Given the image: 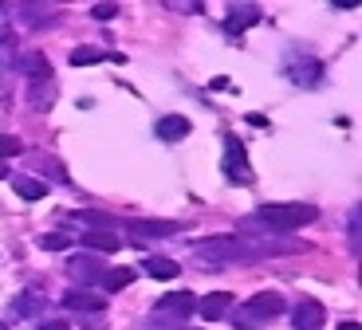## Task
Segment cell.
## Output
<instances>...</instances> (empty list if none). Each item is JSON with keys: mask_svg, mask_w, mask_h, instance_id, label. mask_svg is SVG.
Listing matches in <instances>:
<instances>
[{"mask_svg": "<svg viewBox=\"0 0 362 330\" xmlns=\"http://www.w3.org/2000/svg\"><path fill=\"white\" fill-rule=\"evenodd\" d=\"M197 311H201V319H225L228 311H233V295L228 291H213V295H205V299H201L197 303Z\"/></svg>", "mask_w": 362, "mask_h": 330, "instance_id": "ba28073f", "label": "cell"}, {"mask_svg": "<svg viewBox=\"0 0 362 330\" xmlns=\"http://www.w3.org/2000/svg\"><path fill=\"white\" fill-rule=\"evenodd\" d=\"M40 244H44L47 252H64V248H67V244H71V240H67L64 232H52V236H44V240H40Z\"/></svg>", "mask_w": 362, "mask_h": 330, "instance_id": "44dd1931", "label": "cell"}, {"mask_svg": "<svg viewBox=\"0 0 362 330\" xmlns=\"http://www.w3.org/2000/svg\"><path fill=\"white\" fill-rule=\"evenodd\" d=\"M83 248L87 252H118L115 232H83Z\"/></svg>", "mask_w": 362, "mask_h": 330, "instance_id": "2e32d148", "label": "cell"}, {"mask_svg": "<svg viewBox=\"0 0 362 330\" xmlns=\"http://www.w3.org/2000/svg\"><path fill=\"white\" fill-rule=\"evenodd\" d=\"M225 173H228V181H240V185H248V181H252V170H248V158H245V146L236 142L233 134L225 138Z\"/></svg>", "mask_w": 362, "mask_h": 330, "instance_id": "3957f363", "label": "cell"}, {"mask_svg": "<svg viewBox=\"0 0 362 330\" xmlns=\"http://www.w3.org/2000/svg\"><path fill=\"white\" fill-rule=\"evenodd\" d=\"M64 307L67 311H103V295H95V291H87V287H71V291L64 295Z\"/></svg>", "mask_w": 362, "mask_h": 330, "instance_id": "9c48e42d", "label": "cell"}, {"mask_svg": "<svg viewBox=\"0 0 362 330\" xmlns=\"http://www.w3.org/2000/svg\"><path fill=\"white\" fill-rule=\"evenodd\" d=\"M12 189H16V196H24V201H44V193H47L44 181L24 177V173H16V177H12Z\"/></svg>", "mask_w": 362, "mask_h": 330, "instance_id": "9a60e30c", "label": "cell"}, {"mask_svg": "<svg viewBox=\"0 0 362 330\" xmlns=\"http://www.w3.org/2000/svg\"><path fill=\"white\" fill-rule=\"evenodd\" d=\"M90 16H95V20H115L118 16V4H95Z\"/></svg>", "mask_w": 362, "mask_h": 330, "instance_id": "7402d4cb", "label": "cell"}, {"mask_svg": "<svg viewBox=\"0 0 362 330\" xmlns=\"http://www.w3.org/2000/svg\"><path fill=\"white\" fill-rule=\"evenodd\" d=\"M0 177H8V170H4V165H0Z\"/></svg>", "mask_w": 362, "mask_h": 330, "instance_id": "d4e9b609", "label": "cell"}, {"mask_svg": "<svg viewBox=\"0 0 362 330\" xmlns=\"http://www.w3.org/2000/svg\"><path fill=\"white\" fill-rule=\"evenodd\" d=\"M20 138H12V134H0V165H4V158H20Z\"/></svg>", "mask_w": 362, "mask_h": 330, "instance_id": "ffe728a7", "label": "cell"}, {"mask_svg": "<svg viewBox=\"0 0 362 330\" xmlns=\"http://www.w3.org/2000/svg\"><path fill=\"white\" fill-rule=\"evenodd\" d=\"M339 330H358V322H354V319H346V322H339Z\"/></svg>", "mask_w": 362, "mask_h": 330, "instance_id": "cb8c5ba5", "label": "cell"}, {"mask_svg": "<svg viewBox=\"0 0 362 330\" xmlns=\"http://www.w3.org/2000/svg\"><path fill=\"white\" fill-rule=\"evenodd\" d=\"M28 102H32V110H47L55 98V75H40V79H28Z\"/></svg>", "mask_w": 362, "mask_h": 330, "instance_id": "8992f818", "label": "cell"}, {"mask_svg": "<svg viewBox=\"0 0 362 330\" xmlns=\"http://www.w3.org/2000/svg\"><path fill=\"white\" fill-rule=\"evenodd\" d=\"M146 276H154V279H177L181 276V268L173 264V259H165V256H146Z\"/></svg>", "mask_w": 362, "mask_h": 330, "instance_id": "5bb4252c", "label": "cell"}, {"mask_svg": "<svg viewBox=\"0 0 362 330\" xmlns=\"http://www.w3.org/2000/svg\"><path fill=\"white\" fill-rule=\"evenodd\" d=\"M260 20V8L256 4H233L228 8V24H225V32H233V36H240L248 24H256Z\"/></svg>", "mask_w": 362, "mask_h": 330, "instance_id": "30bf717a", "label": "cell"}, {"mask_svg": "<svg viewBox=\"0 0 362 330\" xmlns=\"http://www.w3.org/2000/svg\"><path fill=\"white\" fill-rule=\"evenodd\" d=\"M189 134V118L181 114H165L162 122H158V138H165V142H177V138Z\"/></svg>", "mask_w": 362, "mask_h": 330, "instance_id": "4fadbf2b", "label": "cell"}, {"mask_svg": "<svg viewBox=\"0 0 362 330\" xmlns=\"http://www.w3.org/2000/svg\"><path fill=\"white\" fill-rule=\"evenodd\" d=\"M319 216L315 205H303V201H291V205H260L252 220L260 228H272V232H296L303 224H311Z\"/></svg>", "mask_w": 362, "mask_h": 330, "instance_id": "6da1fadb", "label": "cell"}, {"mask_svg": "<svg viewBox=\"0 0 362 330\" xmlns=\"http://www.w3.org/2000/svg\"><path fill=\"white\" fill-rule=\"evenodd\" d=\"M201 259H240V252H248L240 240H233V236H217V240H201L197 244Z\"/></svg>", "mask_w": 362, "mask_h": 330, "instance_id": "277c9868", "label": "cell"}, {"mask_svg": "<svg viewBox=\"0 0 362 330\" xmlns=\"http://www.w3.org/2000/svg\"><path fill=\"white\" fill-rule=\"evenodd\" d=\"M40 330H71V326H67V322H59V319H52V322H44Z\"/></svg>", "mask_w": 362, "mask_h": 330, "instance_id": "603a6c76", "label": "cell"}, {"mask_svg": "<svg viewBox=\"0 0 362 330\" xmlns=\"http://www.w3.org/2000/svg\"><path fill=\"white\" fill-rule=\"evenodd\" d=\"M130 228H134V236H150V240H158V236H177L185 224L181 220H130Z\"/></svg>", "mask_w": 362, "mask_h": 330, "instance_id": "52a82bcc", "label": "cell"}, {"mask_svg": "<svg viewBox=\"0 0 362 330\" xmlns=\"http://www.w3.org/2000/svg\"><path fill=\"white\" fill-rule=\"evenodd\" d=\"M67 271H71L75 279H103V264H99V256H71V264H67Z\"/></svg>", "mask_w": 362, "mask_h": 330, "instance_id": "7c38bea8", "label": "cell"}, {"mask_svg": "<svg viewBox=\"0 0 362 330\" xmlns=\"http://www.w3.org/2000/svg\"><path fill=\"white\" fill-rule=\"evenodd\" d=\"M0 330H8V326H4V322H0Z\"/></svg>", "mask_w": 362, "mask_h": 330, "instance_id": "484cf974", "label": "cell"}, {"mask_svg": "<svg viewBox=\"0 0 362 330\" xmlns=\"http://www.w3.org/2000/svg\"><path fill=\"white\" fill-rule=\"evenodd\" d=\"M99 59H107L99 47H75V52H71V63H75V67H87V63H99Z\"/></svg>", "mask_w": 362, "mask_h": 330, "instance_id": "ac0fdd59", "label": "cell"}, {"mask_svg": "<svg viewBox=\"0 0 362 330\" xmlns=\"http://www.w3.org/2000/svg\"><path fill=\"white\" fill-rule=\"evenodd\" d=\"M79 220L87 224V232H107V228H110V216L107 213H83Z\"/></svg>", "mask_w": 362, "mask_h": 330, "instance_id": "d6986e66", "label": "cell"}, {"mask_svg": "<svg viewBox=\"0 0 362 330\" xmlns=\"http://www.w3.org/2000/svg\"><path fill=\"white\" fill-rule=\"evenodd\" d=\"M276 314H284V299L276 291H260V295H252L245 307H236L233 326L236 330H260V326H268V322H276Z\"/></svg>", "mask_w": 362, "mask_h": 330, "instance_id": "7a4b0ae2", "label": "cell"}, {"mask_svg": "<svg viewBox=\"0 0 362 330\" xmlns=\"http://www.w3.org/2000/svg\"><path fill=\"white\" fill-rule=\"evenodd\" d=\"M193 307H197V299L189 291H170L158 299V314H189Z\"/></svg>", "mask_w": 362, "mask_h": 330, "instance_id": "8fae6325", "label": "cell"}, {"mask_svg": "<svg viewBox=\"0 0 362 330\" xmlns=\"http://www.w3.org/2000/svg\"><path fill=\"white\" fill-rule=\"evenodd\" d=\"M323 319H327V311H323V303H319V299H299L296 311H291L296 330H319V326H323Z\"/></svg>", "mask_w": 362, "mask_h": 330, "instance_id": "5b68a950", "label": "cell"}, {"mask_svg": "<svg viewBox=\"0 0 362 330\" xmlns=\"http://www.w3.org/2000/svg\"><path fill=\"white\" fill-rule=\"evenodd\" d=\"M134 283V268H115V271H103V287L107 291H122V287Z\"/></svg>", "mask_w": 362, "mask_h": 330, "instance_id": "e0dca14e", "label": "cell"}]
</instances>
